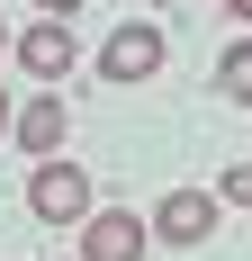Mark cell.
Instances as JSON below:
<instances>
[{
  "instance_id": "obj_5",
  "label": "cell",
  "mask_w": 252,
  "mask_h": 261,
  "mask_svg": "<svg viewBox=\"0 0 252 261\" xmlns=\"http://www.w3.org/2000/svg\"><path fill=\"white\" fill-rule=\"evenodd\" d=\"M72 18H36V27H27V36H18V63H27V72H36V81H63V72H72Z\"/></svg>"
},
{
  "instance_id": "obj_10",
  "label": "cell",
  "mask_w": 252,
  "mask_h": 261,
  "mask_svg": "<svg viewBox=\"0 0 252 261\" xmlns=\"http://www.w3.org/2000/svg\"><path fill=\"white\" fill-rule=\"evenodd\" d=\"M9 126H18V117H9V90H0V135H9Z\"/></svg>"
},
{
  "instance_id": "obj_4",
  "label": "cell",
  "mask_w": 252,
  "mask_h": 261,
  "mask_svg": "<svg viewBox=\"0 0 252 261\" xmlns=\"http://www.w3.org/2000/svg\"><path fill=\"white\" fill-rule=\"evenodd\" d=\"M216 207H225V198H207V189H171V198L153 207V234L162 243H207L216 234Z\"/></svg>"
},
{
  "instance_id": "obj_8",
  "label": "cell",
  "mask_w": 252,
  "mask_h": 261,
  "mask_svg": "<svg viewBox=\"0 0 252 261\" xmlns=\"http://www.w3.org/2000/svg\"><path fill=\"white\" fill-rule=\"evenodd\" d=\"M216 198H225V207H252V162H234V171H225V189H216Z\"/></svg>"
},
{
  "instance_id": "obj_9",
  "label": "cell",
  "mask_w": 252,
  "mask_h": 261,
  "mask_svg": "<svg viewBox=\"0 0 252 261\" xmlns=\"http://www.w3.org/2000/svg\"><path fill=\"white\" fill-rule=\"evenodd\" d=\"M27 9H45V18H72V9H81V0H27Z\"/></svg>"
},
{
  "instance_id": "obj_12",
  "label": "cell",
  "mask_w": 252,
  "mask_h": 261,
  "mask_svg": "<svg viewBox=\"0 0 252 261\" xmlns=\"http://www.w3.org/2000/svg\"><path fill=\"white\" fill-rule=\"evenodd\" d=\"M0 45H9V27H0Z\"/></svg>"
},
{
  "instance_id": "obj_2",
  "label": "cell",
  "mask_w": 252,
  "mask_h": 261,
  "mask_svg": "<svg viewBox=\"0 0 252 261\" xmlns=\"http://www.w3.org/2000/svg\"><path fill=\"white\" fill-rule=\"evenodd\" d=\"M153 72H162V27H153V18H126L117 36L99 45V81H126V90H135V81H153Z\"/></svg>"
},
{
  "instance_id": "obj_3",
  "label": "cell",
  "mask_w": 252,
  "mask_h": 261,
  "mask_svg": "<svg viewBox=\"0 0 252 261\" xmlns=\"http://www.w3.org/2000/svg\"><path fill=\"white\" fill-rule=\"evenodd\" d=\"M153 225H135V207H90L81 216V261H144Z\"/></svg>"
},
{
  "instance_id": "obj_1",
  "label": "cell",
  "mask_w": 252,
  "mask_h": 261,
  "mask_svg": "<svg viewBox=\"0 0 252 261\" xmlns=\"http://www.w3.org/2000/svg\"><path fill=\"white\" fill-rule=\"evenodd\" d=\"M27 207H36V225H81V216H90V171H81V162H36V171H27Z\"/></svg>"
},
{
  "instance_id": "obj_7",
  "label": "cell",
  "mask_w": 252,
  "mask_h": 261,
  "mask_svg": "<svg viewBox=\"0 0 252 261\" xmlns=\"http://www.w3.org/2000/svg\"><path fill=\"white\" fill-rule=\"evenodd\" d=\"M216 90H225L234 108H252V45H225V54H216Z\"/></svg>"
},
{
  "instance_id": "obj_11",
  "label": "cell",
  "mask_w": 252,
  "mask_h": 261,
  "mask_svg": "<svg viewBox=\"0 0 252 261\" xmlns=\"http://www.w3.org/2000/svg\"><path fill=\"white\" fill-rule=\"evenodd\" d=\"M225 9H234V18H252V0H225Z\"/></svg>"
},
{
  "instance_id": "obj_6",
  "label": "cell",
  "mask_w": 252,
  "mask_h": 261,
  "mask_svg": "<svg viewBox=\"0 0 252 261\" xmlns=\"http://www.w3.org/2000/svg\"><path fill=\"white\" fill-rule=\"evenodd\" d=\"M63 135H72V108H63V90H45V99H27V108H18V144H27L36 162H54V153H63Z\"/></svg>"
}]
</instances>
